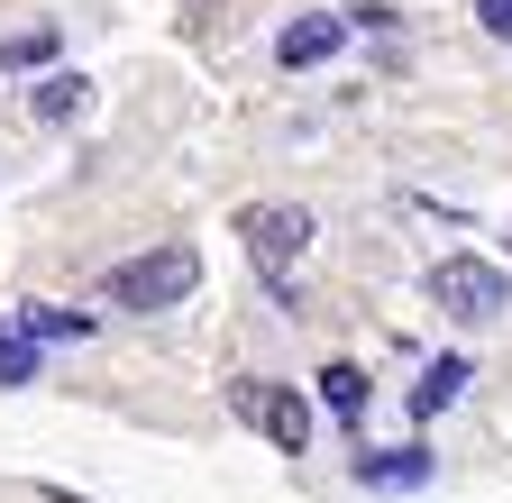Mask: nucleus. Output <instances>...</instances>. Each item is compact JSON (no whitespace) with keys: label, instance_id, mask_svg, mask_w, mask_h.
I'll return each instance as SVG.
<instances>
[{"label":"nucleus","instance_id":"nucleus-2","mask_svg":"<svg viewBox=\"0 0 512 503\" xmlns=\"http://www.w3.org/2000/svg\"><path fill=\"white\" fill-rule=\"evenodd\" d=\"M229 412L238 421H256V430H266L275 439V449H311V403L293 394V385H256V375H238V385H229Z\"/></svg>","mask_w":512,"mask_h":503},{"label":"nucleus","instance_id":"nucleus-7","mask_svg":"<svg viewBox=\"0 0 512 503\" xmlns=\"http://www.w3.org/2000/svg\"><path fill=\"white\" fill-rule=\"evenodd\" d=\"M467 375H476L467 357H439V366H421V385H412V421H439L448 403L467 394Z\"/></svg>","mask_w":512,"mask_h":503},{"label":"nucleus","instance_id":"nucleus-9","mask_svg":"<svg viewBox=\"0 0 512 503\" xmlns=\"http://www.w3.org/2000/svg\"><path fill=\"white\" fill-rule=\"evenodd\" d=\"M19 330H28V339H55V348H83V339H92V311H64V302H28V311H19Z\"/></svg>","mask_w":512,"mask_h":503},{"label":"nucleus","instance_id":"nucleus-4","mask_svg":"<svg viewBox=\"0 0 512 503\" xmlns=\"http://www.w3.org/2000/svg\"><path fill=\"white\" fill-rule=\"evenodd\" d=\"M238 238H247V257L275 275L284 257H302V247H311V211H293V202H247V211H238Z\"/></svg>","mask_w":512,"mask_h":503},{"label":"nucleus","instance_id":"nucleus-10","mask_svg":"<svg viewBox=\"0 0 512 503\" xmlns=\"http://www.w3.org/2000/svg\"><path fill=\"white\" fill-rule=\"evenodd\" d=\"M320 403H330L348 430H366V366H348V357H339V366H320Z\"/></svg>","mask_w":512,"mask_h":503},{"label":"nucleus","instance_id":"nucleus-3","mask_svg":"<svg viewBox=\"0 0 512 503\" xmlns=\"http://www.w3.org/2000/svg\"><path fill=\"white\" fill-rule=\"evenodd\" d=\"M430 302L448 311V321H494V311L512 302V284H503V266H485V257H448V266L430 275Z\"/></svg>","mask_w":512,"mask_h":503},{"label":"nucleus","instance_id":"nucleus-12","mask_svg":"<svg viewBox=\"0 0 512 503\" xmlns=\"http://www.w3.org/2000/svg\"><path fill=\"white\" fill-rule=\"evenodd\" d=\"M0 385H37V348H28V330H0Z\"/></svg>","mask_w":512,"mask_h":503},{"label":"nucleus","instance_id":"nucleus-8","mask_svg":"<svg viewBox=\"0 0 512 503\" xmlns=\"http://www.w3.org/2000/svg\"><path fill=\"white\" fill-rule=\"evenodd\" d=\"M28 110L46 119V129H64V119H83V110H92V83H83V74H46V83L28 92Z\"/></svg>","mask_w":512,"mask_h":503},{"label":"nucleus","instance_id":"nucleus-1","mask_svg":"<svg viewBox=\"0 0 512 503\" xmlns=\"http://www.w3.org/2000/svg\"><path fill=\"white\" fill-rule=\"evenodd\" d=\"M192 284H202V257H192V247H147V257H128V266H110V275H101V302L165 311V302H183Z\"/></svg>","mask_w":512,"mask_h":503},{"label":"nucleus","instance_id":"nucleus-11","mask_svg":"<svg viewBox=\"0 0 512 503\" xmlns=\"http://www.w3.org/2000/svg\"><path fill=\"white\" fill-rule=\"evenodd\" d=\"M37 65H55V28H46V19L0 37V74H37Z\"/></svg>","mask_w":512,"mask_h":503},{"label":"nucleus","instance_id":"nucleus-6","mask_svg":"<svg viewBox=\"0 0 512 503\" xmlns=\"http://www.w3.org/2000/svg\"><path fill=\"white\" fill-rule=\"evenodd\" d=\"M339 37H348V19H293L275 37V55H284L293 74H311V65H330V55H339Z\"/></svg>","mask_w":512,"mask_h":503},{"label":"nucleus","instance_id":"nucleus-13","mask_svg":"<svg viewBox=\"0 0 512 503\" xmlns=\"http://www.w3.org/2000/svg\"><path fill=\"white\" fill-rule=\"evenodd\" d=\"M476 28H485V37H503V46H512V0H476Z\"/></svg>","mask_w":512,"mask_h":503},{"label":"nucleus","instance_id":"nucleus-5","mask_svg":"<svg viewBox=\"0 0 512 503\" xmlns=\"http://www.w3.org/2000/svg\"><path fill=\"white\" fill-rule=\"evenodd\" d=\"M357 485L366 494H412V485H430V449H357Z\"/></svg>","mask_w":512,"mask_h":503}]
</instances>
